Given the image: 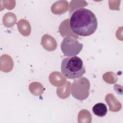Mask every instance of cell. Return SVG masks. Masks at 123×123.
Wrapping results in <instances>:
<instances>
[{"label":"cell","mask_w":123,"mask_h":123,"mask_svg":"<svg viewBox=\"0 0 123 123\" xmlns=\"http://www.w3.org/2000/svg\"><path fill=\"white\" fill-rule=\"evenodd\" d=\"M69 16L70 29L77 35L89 36L96 31L98 21L95 14L91 11L78 8L74 10Z\"/></svg>","instance_id":"cell-1"},{"label":"cell","mask_w":123,"mask_h":123,"mask_svg":"<svg viewBox=\"0 0 123 123\" xmlns=\"http://www.w3.org/2000/svg\"><path fill=\"white\" fill-rule=\"evenodd\" d=\"M61 70L64 77L70 79L79 78L86 72L82 60L76 56L64 58L61 62Z\"/></svg>","instance_id":"cell-2"},{"label":"cell","mask_w":123,"mask_h":123,"mask_svg":"<svg viewBox=\"0 0 123 123\" xmlns=\"http://www.w3.org/2000/svg\"><path fill=\"white\" fill-rule=\"evenodd\" d=\"M83 45L75 38L65 37L61 44V49L66 56L72 57L78 55L82 50Z\"/></svg>","instance_id":"cell-4"},{"label":"cell","mask_w":123,"mask_h":123,"mask_svg":"<svg viewBox=\"0 0 123 123\" xmlns=\"http://www.w3.org/2000/svg\"><path fill=\"white\" fill-rule=\"evenodd\" d=\"M92 111L94 114L97 116L103 117L105 116L107 113V107L103 103H98L93 107Z\"/></svg>","instance_id":"cell-5"},{"label":"cell","mask_w":123,"mask_h":123,"mask_svg":"<svg viewBox=\"0 0 123 123\" xmlns=\"http://www.w3.org/2000/svg\"><path fill=\"white\" fill-rule=\"evenodd\" d=\"M90 86V82L86 78L81 77L77 78L74 81L71 86V94L75 98L83 100L89 96Z\"/></svg>","instance_id":"cell-3"}]
</instances>
